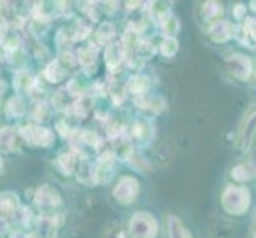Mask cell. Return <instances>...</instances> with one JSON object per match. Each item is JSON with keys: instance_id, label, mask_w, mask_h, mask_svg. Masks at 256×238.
Here are the masks:
<instances>
[{"instance_id": "cell-1", "label": "cell", "mask_w": 256, "mask_h": 238, "mask_svg": "<svg viewBox=\"0 0 256 238\" xmlns=\"http://www.w3.org/2000/svg\"><path fill=\"white\" fill-rule=\"evenodd\" d=\"M252 205V194L246 186H237L229 184L222 194V207L228 215L244 216L250 210Z\"/></svg>"}, {"instance_id": "cell-2", "label": "cell", "mask_w": 256, "mask_h": 238, "mask_svg": "<svg viewBox=\"0 0 256 238\" xmlns=\"http://www.w3.org/2000/svg\"><path fill=\"white\" fill-rule=\"evenodd\" d=\"M158 221L150 211H137L130 216L129 237L130 238H156Z\"/></svg>"}, {"instance_id": "cell-3", "label": "cell", "mask_w": 256, "mask_h": 238, "mask_svg": "<svg viewBox=\"0 0 256 238\" xmlns=\"http://www.w3.org/2000/svg\"><path fill=\"white\" fill-rule=\"evenodd\" d=\"M140 194V183L136 176H121L116 186L113 188V199L118 202L120 205L129 207L137 200Z\"/></svg>"}, {"instance_id": "cell-4", "label": "cell", "mask_w": 256, "mask_h": 238, "mask_svg": "<svg viewBox=\"0 0 256 238\" xmlns=\"http://www.w3.org/2000/svg\"><path fill=\"white\" fill-rule=\"evenodd\" d=\"M20 135L26 143L34 148H50L54 143V134L50 129L37 124H28L21 127Z\"/></svg>"}, {"instance_id": "cell-5", "label": "cell", "mask_w": 256, "mask_h": 238, "mask_svg": "<svg viewBox=\"0 0 256 238\" xmlns=\"http://www.w3.org/2000/svg\"><path fill=\"white\" fill-rule=\"evenodd\" d=\"M34 204L35 207L43 211H51L60 207V204H62V196H60V192L56 188L50 186V184H42V186L35 191Z\"/></svg>"}, {"instance_id": "cell-6", "label": "cell", "mask_w": 256, "mask_h": 238, "mask_svg": "<svg viewBox=\"0 0 256 238\" xmlns=\"http://www.w3.org/2000/svg\"><path fill=\"white\" fill-rule=\"evenodd\" d=\"M226 65L231 75L239 81H248L253 73V62L244 54H231L226 59Z\"/></svg>"}, {"instance_id": "cell-7", "label": "cell", "mask_w": 256, "mask_h": 238, "mask_svg": "<svg viewBox=\"0 0 256 238\" xmlns=\"http://www.w3.org/2000/svg\"><path fill=\"white\" fill-rule=\"evenodd\" d=\"M128 57V48L124 46V43L122 40H114L112 41L110 45L105 46V51H104V59H105V65L110 70V72H114L122 60H126Z\"/></svg>"}, {"instance_id": "cell-8", "label": "cell", "mask_w": 256, "mask_h": 238, "mask_svg": "<svg viewBox=\"0 0 256 238\" xmlns=\"http://www.w3.org/2000/svg\"><path fill=\"white\" fill-rule=\"evenodd\" d=\"M234 32H236L234 25L226 19H222L210 25L207 35L214 43H226L234 37Z\"/></svg>"}, {"instance_id": "cell-9", "label": "cell", "mask_w": 256, "mask_h": 238, "mask_svg": "<svg viewBox=\"0 0 256 238\" xmlns=\"http://www.w3.org/2000/svg\"><path fill=\"white\" fill-rule=\"evenodd\" d=\"M256 140V110L244 121L240 134H239V145L244 151H248Z\"/></svg>"}, {"instance_id": "cell-10", "label": "cell", "mask_w": 256, "mask_h": 238, "mask_svg": "<svg viewBox=\"0 0 256 238\" xmlns=\"http://www.w3.org/2000/svg\"><path fill=\"white\" fill-rule=\"evenodd\" d=\"M0 210H2V219L8 221V219L14 218L20 213V197L14 192H2L0 197Z\"/></svg>"}, {"instance_id": "cell-11", "label": "cell", "mask_w": 256, "mask_h": 238, "mask_svg": "<svg viewBox=\"0 0 256 238\" xmlns=\"http://www.w3.org/2000/svg\"><path fill=\"white\" fill-rule=\"evenodd\" d=\"M231 176L237 183H246V181L256 180V162L248 161V162H242L239 165L232 167Z\"/></svg>"}, {"instance_id": "cell-12", "label": "cell", "mask_w": 256, "mask_h": 238, "mask_svg": "<svg viewBox=\"0 0 256 238\" xmlns=\"http://www.w3.org/2000/svg\"><path fill=\"white\" fill-rule=\"evenodd\" d=\"M150 89V78L142 73L132 75L126 83V91L136 97H144Z\"/></svg>"}, {"instance_id": "cell-13", "label": "cell", "mask_w": 256, "mask_h": 238, "mask_svg": "<svg viewBox=\"0 0 256 238\" xmlns=\"http://www.w3.org/2000/svg\"><path fill=\"white\" fill-rule=\"evenodd\" d=\"M224 14V6L223 3H220V2H206L204 5H202L200 8V16H202V19H204L206 22H210L212 24H215L218 21H222V16Z\"/></svg>"}, {"instance_id": "cell-14", "label": "cell", "mask_w": 256, "mask_h": 238, "mask_svg": "<svg viewBox=\"0 0 256 238\" xmlns=\"http://www.w3.org/2000/svg\"><path fill=\"white\" fill-rule=\"evenodd\" d=\"M113 170H114V156L107 153L105 156L100 157L99 164L96 167V173H97V183L102 181H108L113 176Z\"/></svg>"}, {"instance_id": "cell-15", "label": "cell", "mask_w": 256, "mask_h": 238, "mask_svg": "<svg viewBox=\"0 0 256 238\" xmlns=\"http://www.w3.org/2000/svg\"><path fill=\"white\" fill-rule=\"evenodd\" d=\"M67 73H68V68L60 62L59 59H56V60H51V62L46 65L45 73L43 75H45L46 81H50V83H60L67 76Z\"/></svg>"}, {"instance_id": "cell-16", "label": "cell", "mask_w": 256, "mask_h": 238, "mask_svg": "<svg viewBox=\"0 0 256 238\" xmlns=\"http://www.w3.org/2000/svg\"><path fill=\"white\" fill-rule=\"evenodd\" d=\"M167 234H169V238H192L186 226L175 215H170L167 218Z\"/></svg>"}, {"instance_id": "cell-17", "label": "cell", "mask_w": 256, "mask_h": 238, "mask_svg": "<svg viewBox=\"0 0 256 238\" xmlns=\"http://www.w3.org/2000/svg\"><path fill=\"white\" fill-rule=\"evenodd\" d=\"M96 40H97V45H110L112 41H114V37H116V27L108 22V21H105L102 22L99 27H97L96 30Z\"/></svg>"}, {"instance_id": "cell-18", "label": "cell", "mask_w": 256, "mask_h": 238, "mask_svg": "<svg viewBox=\"0 0 256 238\" xmlns=\"http://www.w3.org/2000/svg\"><path fill=\"white\" fill-rule=\"evenodd\" d=\"M76 178L80 183L88 184V186H94L97 184V173H96V167H92L90 162L83 161L76 169Z\"/></svg>"}, {"instance_id": "cell-19", "label": "cell", "mask_w": 256, "mask_h": 238, "mask_svg": "<svg viewBox=\"0 0 256 238\" xmlns=\"http://www.w3.org/2000/svg\"><path fill=\"white\" fill-rule=\"evenodd\" d=\"M78 64L82 65V68L86 73H91L96 70V49L92 46L90 48H82L78 51Z\"/></svg>"}, {"instance_id": "cell-20", "label": "cell", "mask_w": 256, "mask_h": 238, "mask_svg": "<svg viewBox=\"0 0 256 238\" xmlns=\"http://www.w3.org/2000/svg\"><path fill=\"white\" fill-rule=\"evenodd\" d=\"M13 86L18 92H32L35 87V79L28 72H18L13 78Z\"/></svg>"}, {"instance_id": "cell-21", "label": "cell", "mask_w": 256, "mask_h": 238, "mask_svg": "<svg viewBox=\"0 0 256 238\" xmlns=\"http://www.w3.org/2000/svg\"><path fill=\"white\" fill-rule=\"evenodd\" d=\"M56 167H58V170L62 175H66V176L72 175L74 170H75V167H76V156L74 153L60 154L56 159Z\"/></svg>"}, {"instance_id": "cell-22", "label": "cell", "mask_w": 256, "mask_h": 238, "mask_svg": "<svg viewBox=\"0 0 256 238\" xmlns=\"http://www.w3.org/2000/svg\"><path fill=\"white\" fill-rule=\"evenodd\" d=\"M5 110H6V114L10 118H21L26 114V111H28V108H26V102L21 95L12 97V99L8 100Z\"/></svg>"}, {"instance_id": "cell-23", "label": "cell", "mask_w": 256, "mask_h": 238, "mask_svg": "<svg viewBox=\"0 0 256 238\" xmlns=\"http://www.w3.org/2000/svg\"><path fill=\"white\" fill-rule=\"evenodd\" d=\"M0 142H2V149L5 153H12L18 146L16 140V130L12 127H2V135H0Z\"/></svg>"}, {"instance_id": "cell-24", "label": "cell", "mask_w": 256, "mask_h": 238, "mask_svg": "<svg viewBox=\"0 0 256 238\" xmlns=\"http://www.w3.org/2000/svg\"><path fill=\"white\" fill-rule=\"evenodd\" d=\"M160 25H161V29L166 35V38H175L176 33H178V30H180V21L176 19L174 14L167 16Z\"/></svg>"}, {"instance_id": "cell-25", "label": "cell", "mask_w": 256, "mask_h": 238, "mask_svg": "<svg viewBox=\"0 0 256 238\" xmlns=\"http://www.w3.org/2000/svg\"><path fill=\"white\" fill-rule=\"evenodd\" d=\"M91 32H92V29H91L90 24H86L84 21H78L75 24V27L72 29L74 41H83V40H86L91 35Z\"/></svg>"}, {"instance_id": "cell-26", "label": "cell", "mask_w": 256, "mask_h": 238, "mask_svg": "<svg viewBox=\"0 0 256 238\" xmlns=\"http://www.w3.org/2000/svg\"><path fill=\"white\" fill-rule=\"evenodd\" d=\"M136 56L142 60V62H145V60H148V59H152L153 57V54L156 52V48L152 45L150 41H140L138 43V46L136 48Z\"/></svg>"}, {"instance_id": "cell-27", "label": "cell", "mask_w": 256, "mask_h": 238, "mask_svg": "<svg viewBox=\"0 0 256 238\" xmlns=\"http://www.w3.org/2000/svg\"><path fill=\"white\" fill-rule=\"evenodd\" d=\"M160 52L164 57H174L178 52V40L176 38H164L160 45Z\"/></svg>"}, {"instance_id": "cell-28", "label": "cell", "mask_w": 256, "mask_h": 238, "mask_svg": "<svg viewBox=\"0 0 256 238\" xmlns=\"http://www.w3.org/2000/svg\"><path fill=\"white\" fill-rule=\"evenodd\" d=\"M140 107H142V110H150V111H153L154 114L158 113H161L166 107V103H164V99H161V97H153V99H148L145 102L140 103Z\"/></svg>"}, {"instance_id": "cell-29", "label": "cell", "mask_w": 256, "mask_h": 238, "mask_svg": "<svg viewBox=\"0 0 256 238\" xmlns=\"http://www.w3.org/2000/svg\"><path fill=\"white\" fill-rule=\"evenodd\" d=\"M150 134V129H148V124L145 121H137L134 126H132V135L138 140H145L146 135Z\"/></svg>"}, {"instance_id": "cell-30", "label": "cell", "mask_w": 256, "mask_h": 238, "mask_svg": "<svg viewBox=\"0 0 256 238\" xmlns=\"http://www.w3.org/2000/svg\"><path fill=\"white\" fill-rule=\"evenodd\" d=\"M18 43H20V40H18L16 35H12V37L2 38V46L6 51H14V49H18Z\"/></svg>"}, {"instance_id": "cell-31", "label": "cell", "mask_w": 256, "mask_h": 238, "mask_svg": "<svg viewBox=\"0 0 256 238\" xmlns=\"http://www.w3.org/2000/svg\"><path fill=\"white\" fill-rule=\"evenodd\" d=\"M20 215L21 218H20V221L24 224V226H30L32 223H34V216H32V211H30V208H21L20 210Z\"/></svg>"}, {"instance_id": "cell-32", "label": "cell", "mask_w": 256, "mask_h": 238, "mask_svg": "<svg viewBox=\"0 0 256 238\" xmlns=\"http://www.w3.org/2000/svg\"><path fill=\"white\" fill-rule=\"evenodd\" d=\"M35 119L37 121H43V118H45V113H46V107L45 105H42V103H38L37 107H35Z\"/></svg>"}, {"instance_id": "cell-33", "label": "cell", "mask_w": 256, "mask_h": 238, "mask_svg": "<svg viewBox=\"0 0 256 238\" xmlns=\"http://www.w3.org/2000/svg\"><path fill=\"white\" fill-rule=\"evenodd\" d=\"M234 17H236V19H239V21L245 19V6L244 5H236L234 6Z\"/></svg>"}, {"instance_id": "cell-34", "label": "cell", "mask_w": 256, "mask_h": 238, "mask_svg": "<svg viewBox=\"0 0 256 238\" xmlns=\"http://www.w3.org/2000/svg\"><path fill=\"white\" fill-rule=\"evenodd\" d=\"M126 5H128V6H126L128 10H136V8H137L136 5H140V2H132V3H130V2H128Z\"/></svg>"}, {"instance_id": "cell-35", "label": "cell", "mask_w": 256, "mask_h": 238, "mask_svg": "<svg viewBox=\"0 0 256 238\" xmlns=\"http://www.w3.org/2000/svg\"><path fill=\"white\" fill-rule=\"evenodd\" d=\"M24 238H42V235L40 234H35V232H32V234H28Z\"/></svg>"}, {"instance_id": "cell-36", "label": "cell", "mask_w": 256, "mask_h": 238, "mask_svg": "<svg viewBox=\"0 0 256 238\" xmlns=\"http://www.w3.org/2000/svg\"><path fill=\"white\" fill-rule=\"evenodd\" d=\"M250 6H252V10L256 13V0H253V2H250Z\"/></svg>"}, {"instance_id": "cell-37", "label": "cell", "mask_w": 256, "mask_h": 238, "mask_svg": "<svg viewBox=\"0 0 256 238\" xmlns=\"http://www.w3.org/2000/svg\"><path fill=\"white\" fill-rule=\"evenodd\" d=\"M253 238H256V234H254V235H253Z\"/></svg>"}]
</instances>
